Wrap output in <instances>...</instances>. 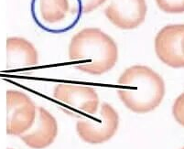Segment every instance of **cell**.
I'll use <instances>...</instances> for the list:
<instances>
[{
    "label": "cell",
    "mask_w": 184,
    "mask_h": 149,
    "mask_svg": "<svg viewBox=\"0 0 184 149\" xmlns=\"http://www.w3.org/2000/svg\"><path fill=\"white\" fill-rule=\"evenodd\" d=\"M7 69H30L39 62V54L34 45L23 38L7 39Z\"/></svg>",
    "instance_id": "cell-10"
},
{
    "label": "cell",
    "mask_w": 184,
    "mask_h": 149,
    "mask_svg": "<svg viewBox=\"0 0 184 149\" xmlns=\"http://www.w3.org/2000/svg\"><path fill=\"white\" fill-rule=\"evenodd\" d=\"M160 10L169 14L184 13V0H155Z\"/></svg>",
    "instance_id": "cell-11"
},
{
    "label": "cell",
    "mask_w": 184,
    "mask_h": 149,
    "mask_svg": "<svg viewBox=\"0 0 184 149\" xmlns=\"http://www.w3.org/2000/svg\"><path fill=\"white\" fill-rule=\"evenodd\" d=\"M172 114L176 122L184 127V92L179 95L174 102Z\"/></svg>",
    "instance_id": "cell-12"
},
{
    "label": "cell",
    "mask_w": 184,
    "mask_h": 149,
    "mask_svg": "<svg viewBox=\"0 0 184 149\" xmlns=\"http://www.w3.org/2000/svg\"><path fill=\"white\" fill-rule=\"evenodd\" d=\"M158 58L168 66L184 68V24L165 26L155 38Z\"/></svg>",
    "instance_id": "cell-7"
},
{
    "label": "cell",
    "mask_w": 184,
    "mask_h": 149,
    "mask_svg": "<svg viewBox=\"0 0 184 149\" xmlns=\"http://www.w3.org/2000/svg\"><path fill=\"white\" fill-rule=\"evenodd\" d=\"M83 14H87L95 10L106 2V0H79Z\"/></svg>",
    "instance_id": "cell-13"
},
{
    "label": "cell",
    "mask_w": 184,
    "mask_h": 149,
    "mask_svg": "<svg viewBox=\"0 0 184 149\" xmlns=\"http://www.w3.org/2000/svg\"><path fill=\"white\" fill-rule=\"evenodd\" d=\"M181 149H184V147H183V148H181Z\"/></svg>",
    "instance_id": "cell-14"
},
{
    "label": "cell",
    "mask_w": 184,
    "mask_h": 149,
    "mask_svg": "<svg viewBox=\"0 0 184 149\" xmlns=\"http://www.w3.org/2000/svg\"><path fill=\"white\" fill-rule=\"evenodd\" d=\"M7 133L10 136H21L29 130L36 118L37 106L22 92H7Z\"/></svg>",
    "instance_id": "cell-6"
},
{
    "label": "cell",
    "mask_w": 184,
    "mask_h": 149,
    "mask_svg": "<svg viewBox=\"0 0 184 149\" xmlns=\"http://www.w3.org/2000/svg\"><path fill=\"white\" fill-rule=\"evenodd\" d=\"M119 126V115L115 108L103 102L95 114L79 119L76 131L83 141L96 145L103 144L115 136Z\"/></svg>",
    "instance_id": "cell-5"
},
{
    "label": "cell",
    "mask_w": 184,
    "mask_h": 149,
    "mask_svg": "<svg viewBox=\"0 0 184 149\" xmlns=\"http://www.w3.org/2000/svg\"><path fill=\"white\" fill-rule=\"evenodd\" d=\"M162 77L151 68L134 65L127 68L117 81V94L126 108L147 114L159 106L165 95Z\"/></svg>",
    "instance_id": "cell-2"
},
{
    "label": "cell",
    "mask_w": 184,
    "mask_h": 149,
    "mask_svg": "<svg viewBox=\"0 0 184 149\" xmlns=\"http://www.w3.org/2000/svg\"><path fill=\"white\" fill-rule=\"evenodd\" d=\"M68 52L73 66L91 75L109 71L118 60V48L115 40L97 27H86L75 34Z\"/></svg>",
    "instance_id": "cell-1"
},
{
    "label": "cell",
    "mask_w": 184,
    "mask_h": 149,
    "mask_svg": "<svg viewBox=\"0 0 184 149\" xmlns=\"http://www.w3.org/2000/svg\"><path fill=\"white\" fill-rule=\"evenodd\" d=\"M53 98L65 114L78 119L89 117L99 109L98 94L91 86L60 83L54 87Z\"/></svg>",
    "instance_id": "cell-4"
},
{
    "label": "cell",
    "mask_w": 184,
    "mask_h": 149,
    "mask_svg": "<svg viewBox=\"0 0 184 149\" xmlns=\"http://www.w3.org/2000/svg\"><path fill=\"white\" fill-rule=\"evenodd\" d=\"M30 11L37 26L52 34L73 29L83 14L79 0H31Z\"/></svg>",
    "instance_id": "cell-3"
},
{
    "label": "cell",
    "mask_w": 184,
    "mask_h": 149,
    "mask_svg": "<svg viewBox=\"0 0 184 149\" xmlns=\"http://www.w3.org/2000/svg\"><path fill=\"white\" fill-rule=\"evenodd\" d=\"M58 123L43 107H37L36 118L31 127L21 134L20 139L33 149H43L50 146L57 137Z\"/></svg>",
    "instance_id": "cell-9"
},
{
    "label": "cell",
    "mask_w": 184,
    "mask_h": 149,
    "mask_svg": "<svg viewBox=\"0 0 184 149\" xmlns=\"http://www.w3.org/2000/svg\"><path fill=\"white\" fill-rule=\"evenodd\" d=\"M147 12L146 0H111L105 9L107 19L124 30L139 27L145 21Z\"/></svg>",
    "instance_id": "cell-8"
}]
</instances>
